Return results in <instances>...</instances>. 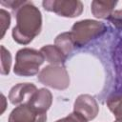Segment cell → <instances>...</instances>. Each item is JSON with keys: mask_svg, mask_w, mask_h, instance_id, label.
I'll use <instances>...</instances> for the list:
<instances>
[{"mask_svg": "<svg viewBox=\"0 0 122 122\" xmlns=\"http://www.w3.org/2000/svg\"><path fill=\"white\" fill-rule=\"evenodd\" d=\"M106 30V26L98 21L86 19L76 23L71 28V33L76 46H84L92 39L100 36Z\"/></svg>", "mask_w": 122, "mask_h": 122, "instance_id": "3", "label": "cell"}, {"mask_svg": "<svg viewBox=\"0 0 122 122\" xmlns=\"http://www.w3.org/2000/svg\"><path fill=\"white\" fill-rule=\"evenodd\" d=\"M40 51L51 65H63L67 59V56L55 45H46L40 49Z\"/></svg>", "mask_w": 122, "mask_h": 122, "instance_id": "11", "label": "cell"}, {"mask_svg": "<svg viewBox=\"0 0 122 122\" xmlns=\"http://www.w3.org/2000/svg\"><path fill=\"white\" fill-rule=\"evenodd\" d=\"M55 122H64V120H63V118H62V119H59V120H57V121H55Z\"/></svg>", "mask_w": 122, "mask_h": 122, "instance_id": "18", "label": "cell"}, {"mask_svg": "<svg viewBox=\"0 0 122 122\" xmlns=\"http://www.w3.org/2000/svg\"><path fill=\"white\" fill-rule=\"evenodd\" d=\"M52 103V94L47 89H39L37 90L29 100L28 105L33 108L35 111L39 112H47Z\"/></svg>", "mask_w": 122, "mask_h": 122, "instance_id": "9", "label": "cell"}, {"mask_svg": "<svg viewBox=\"0 0 122 122\" xmlns=\"http://www.w3.org/2000/svg\"><path fill=\"white\" fill-rule=\"evenodd\" d=\"M38 80L55 90H66L70 86V76L63 65H49L38 73Z\"/></svg>", "mask_w": 122, "mask_h": 122, "instance_id": "4", "label": "cell"}, {"mask_svg": "<svg viewBox=\"0 0 122 122\" xmlns=\"http://www.w3.org/2000/svg\"><path fill=\"white\" fill-rule=\"evenodd\" d=\"M54 45L58 47L67 57L73 51L74 47H76L71 31H67L59 34L55 38Z\"/></svg>", "mask_w": 122, "mask_h": 122, "instance_id": "12", "label": "cell"}, {"mask_svg": "<svg viewBox=\"0 0 122 122\" xmlns=\"http://www.w3.org/2000/svg\"><path fill=\"white\" fill-rule=\"evenodd\" d=\"M45 57L40 51L23 48L19 50L15 56L13 71L20 76H31L39 71V67L44 63Z\"/></svg>", "mask_w": 122, "mask_h": 122, "instance_id": "2", "label": "cell"}, {"mask_svg": "<svg viewBox=\"0 0 122 122\" xmlns=\"http://www.w3.org/2000/svg\"><path fill=\"white\" fill-rule=\"evenodd\" d=\"M107 106L115 116L116 121L122 122V93L111 96L107 100Z\"/></svg>", "mask_w": 122, "mask_h": 122, "instance_id": "13", "label": "cell"}, {"mask_svg": "<svg viewBox=\"0 0 122 122\" xmlns=\"http://www.w3.org/2000/svg\"><path fill=\"white\" fill-rule=\"evenodd\" d=\"M11 65V55L9 50L1 45V74L7 75L10 72Z\"/></svg>", "mask_w": 122, "mask_h": 122, "instance_id": "14", "label": "cell"}, {"mask_svg": "<svg viewBox=\"0 0 122 122\" xmlns=\"http://www.w3.org/2000/svg\"><path fill=\"white\" fill-rule=\"evenodd\" d=\"M64 122H87V120L82 116L80 115L79 113L73 112L71 113H70L68 116L64 117L63 118Z\"/></svg>", "mask_w": 122, "mask_h": 122, "instance_id": "16", "label": "cell"}, {"mask_svg": "<svg viewBox=\"0 0 122 122\" xmlns=\"http://www.w3.org/2000/svg\"><path fill=\"white\" fill-rule=\"evenodd\" d=\"M47 113L39 112L28 104H21L12 110L9 122H46Z\"/></svg>", "mask_w": 122, "mask_h": 122, "instance_id": "6", "label": "cell"}, {"mask_svg": "<svg viewBox=\"0 0 122 122\" xmlns=\"http://www.w3.org/2000/svg\"><path fill=\"white\" fill-rule=\"evenodd\" d=\"M114 122H118V121H116V120H115V121H114Z\"/></svg>", "mask_w": 122, "mask_h": 122, "instance_id": "19", "label": "cell"}, {"mask_svg": "<svg viewBox=\"0 0 122 122\" xmlns=\"http://www.w3.org/2000/svg\"><path fill=\"white\" fill-rule=\"evenodd\" d=\"M44 9L48 11L54 12L63 17H77L82 13L83 4L81 1L74 0H51L43 1Z\"/></svg>", "mask_w": 122, "mask_h": 122, "instance_id": "5", "label": "cell"}, {"mask_svg": "<svg viewBox=\"0 0 122 122\" xmlns=\"http://www.w3.org/2000/svg\"><path fill=\"white\" fill-rule=\"evenodd\" d=\"M36 91L37 88L32 83H19L10 91L9 99L13 105L26 104Z\"/></svg>", "mask_w": 122, "mask_h": 122, "instance_id": "8", "label": "cell"}, {"mask_svg": "<svg viewBox=\"0 0 122 122\" xmlns=\"http://www.w3.org/2000/svg\"><path fill=\"white\" fill-rule=\"evenodd\" d=\"M10 25V13L5 10L4 9L0 10V26H1V35L0 38L2 39L6 33V30L9 29Z\"/></svg>", "mask_w": 122, "mask_h": 122, "instance_id": "15", "label": "cell"}, {"mask_svg": "<svg viewBox=\"0 0 122 122\" xmlns=\"http://www.w3.org/2000/svg\"><path fill=\"white\" fill-rule=\"evenodd\" d=\"M1 97H2V109H1V113H3L4 112H5V110H6V107H7V99H6V97H5V95L4 94H1Z\"/></svg>", "mask_w": 122, "mask_h": 122, "instance_id": "17", "label": "cell"}, {"mask_svg": "<svg viewBox=\"0 0 122 122\" xmlns=\"http://www.w3.org/2000/svg\"><path fill=\"white\" fill-rule=\"evenodd\" d=\"M16 25L12 30L13 40L27 45L40 33L42 28L41 12L31 2L25 1L14 12Z\"/></svg>", "mask_w": 122, "mask_h": 122, "instance_id": "1", "label": "cell"}, {"mask_svg": "<svg viewBox=\"0 0 122 122\" xmlns=\"http://www.w3.org/2000/svg\"><path fill=\"white\" fill-rule=\"evenodd\" d=\"M116 1H92L91 5V10L92 14L101 19H109L113 12V9L116 6Z\"/></svg>", "mask_w": 122, "mask_h": 122, "instance_id": "10", "label": "cell"}, {"mask_svg": "<svg viewBox=\"0 0 122 122\" xmlns=\"http://www.w3.org/2000/svg\"><path fill=\"white\" fill-rule=\"evenodd\" d=\"M73 112L82 115L87 121H90L97 116L99 107L93 96L90 94H81L74 101Z\"/></svg>", "mask_w": 122, "mask_h": 122, "instance_id": "7", "label": "cell"}]
</instances>
